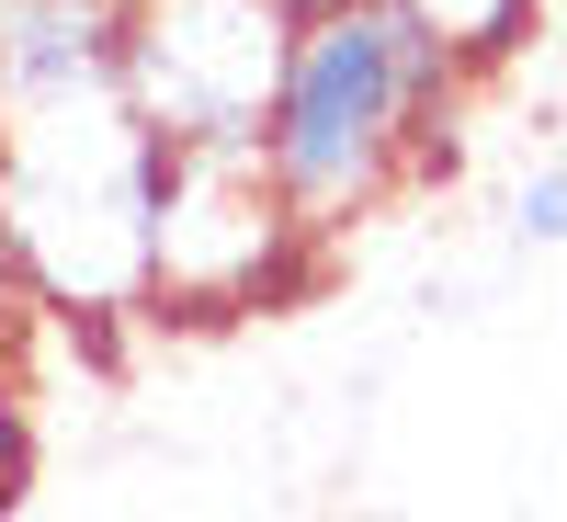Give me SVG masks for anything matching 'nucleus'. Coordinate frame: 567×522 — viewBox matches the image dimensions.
Listing matches in <instances>:
<instances>
[{"instance_id":"6","label":"nucleus","mask_w":567,"mask_h":522,"mask_svg":"<svg viewBox=\"0 0 567 522\" xmlns=\"http://www.w3.org/2000/svg\"><path fill=\"white\" fill-rule=\"evenodd\" d=\"M511 227H523L534 250H567V160L523 171V194H511Z\"/></svg>"},{"instance_id":"2","label":"nucleus","mask_w":567,"mask_h":522,"mask_svg":"<svg viewBox=\"0 0 567 522\" xmlns=\"http://www.w3.org/2000/svg\"><path fill=\"white\" fill-rule=\"evenodd\" d=\"M329 273V227L296 216L272 182L261 136H205L171 149L159 136V205H148V318L227 329V318H284L307 307Z\"/></svg>"},{"instance_id":"1","label":"nucleus","mask_w":567,"mask_h":522,"mask_svg":"<svg viewBox=\"0 0 567 522\" xmlns=\"http://www.w3.org/2000/svg\"><path fill=\"white\" fill-rule=\"evenodd\" d=\"M465 103V69L443 58V34L409 23V0H341V12H307L284 45L272 114H261V160L296 194L307 227L341 239L352 216H374L420 182L443 149V125Z\"/></svg>"},{"instance_id":"8","label":"nucleus","mask_w":567,"mask_h":522,"mask_svg":"<svg viewBox=\"0 0 567 522\" xmlns=\"http://www.w3.org/2000/svg\"><path fill=\"white\" fill-rule=\"evenodd\" d=\"M488 522H534V511H488Z\"/></svg>"},{"instance_id":"7","label":"nucleus","mask_w":567,"mask_h":522,"mask_svg":"<svg viewBox=\"0 0 567 522\" xmlns=\"http://www.w3.org/2000/svg\"><path fill=\"white\" fill-rule=\"evenodd\" d=\"M284 12H296V23H307V12H341V0H284Z\"/></svg>"},{"instance_id":"3","label":"nucleus","mask_w":567,"mask_h":522,"mask_svg":"<svg viewBox=\"0 0 567 522\" xmlns=\"http://www.w3.org/2000/svg\"><path fill=\"white\" fill-rule=\"evenodd\" d=\"M284 45H296L284 0H125V103L171 149L261 136Z\"/></svg>"},{"instance_id":"4","label":"nucleus","mask_w":567,"mask_h":522,"mask_svg":"<svg viewBox=\"0 0 567 522\" xmlns=\"http://www.w3.org/2000/svg\"><path fill=\"white\" fill-rule=\"evenodd\" d=\"M534 12H545V0H409V23H420V34H443V58H454L465 80L499 69L511 45L534 34Z\"/></svg>"},{"instance_id":"5","label":"nucleus","mask_w":567,"mask_h":522,"mask_svg":"<svg viewBox=\"0 0 567 522\" xmlns=\"http://www.w3.org/2000/svg\"><path fill=\"white\" fill-rule=\"evenodd\" d=\"M34 387H23V318L0 329V522H23V500H34Z\"/></svg>"}]
</instances>
